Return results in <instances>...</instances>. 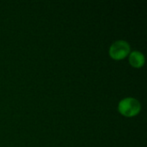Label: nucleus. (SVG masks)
<instances>
[{
	"instance_id": "obj_2",
	"label": "nucleus",
	"mask_w": 147,
	"mask_h": 147,
	"mask_svg": "<svg viewBox=\"0 0 147 147\" xmlns=\"http://www.w3.org/2000/svg\"><path fill=\"white\" fill-rule=\"evenodd\" d=\"M130 50V45L126 40H116L109 47V56L115 60H121L129 55Z\"/></svg>"
},
{
	"instance_id": "obj_3",
	"label": "nucleus",
	"mask_w": 147,
	"mask_h": 147,
	"mask_svg": "<svg viewBox=\"0 0 147 147\" xmlns=\"http://www.w3.org/2000/svg\"><path fill=\"white\" fill-rule=\"evenodd\" d=\"M145 56L139 51H134L129 53V63L134 68H141L145 65Z\"/></svg>"
},
{
	"instance_id": "obj_1",
	"label": "nucleus",
	"mask_w": 147,
	"mask_h": 147,
	"mask_svg": "<svg viewBox=\"0 0 147 147\" xmlns=\"http://www.w3.org/2000/svg\"><path fill=\"white\" fill-rule=\"evenodd\" d=\"M140 102L133 97L124 98L118 104V111L126 117H134L140 113Z\"/></svg>"
}]
</instances>
